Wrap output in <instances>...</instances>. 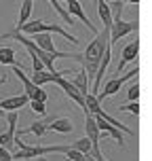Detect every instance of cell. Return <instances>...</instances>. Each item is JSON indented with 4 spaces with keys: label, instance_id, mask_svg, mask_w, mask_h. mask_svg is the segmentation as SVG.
Instances as JSON below:
<instances>
[{
    "label": "cell",
    "instance_id": "5b68a950",
    "mask_svg": "<svg viewBox=\"0 0 152 161\" xmlns=\"http://www.w3.org/2000/svg\"><path fill=\"white\" fill-rule=\"evenodd\" d=\"M139 21H123V19H114L110 25V45H116L120 38H125L127 34L137 32Z\"/></svg>",
    "mask_w": 152,
    "mask_h": 161
},
{
    "label": "cell",
    "instance_id": "6da1fadb",
    "mask_svg": "<svg viewBox=\"0 0 152 161\" xmlns=\"http://www.w3.org/2000/svg\"><path fill=\"white\" fill-rule=\"evenodd\" d=\"M108 42H110V28H104V30H102V32H97L95 38L87 45L85 53H80V55L72 53L70 59H76V62L82 66V70L87 72V76H95L97 64H99V59H102V55H104Z\"/></svg>",
    "mask_w": 152,
    "mask_h": 161
},
{
    "label": "cell",
    "instance_id": "52a82bcc",
    "mask_svg": "<svg viewBox=\"0 0 152 161\" xmlns=\"http://www.w3.org/2000/svg\"><path fill=\"white\" fill-rule=\"evenodd\" d=\"M66 11H68V15H70V17H78V19H80V21H82L85 25H87L91 32L97 34V28L93 25V21H91V19L85 15V8L80 7L78 0H70V2H66Z\"/></svg>",
    "mask_w": 152,
    "mask_h": 161
},
{
    "label": "cell",
    "instance_id": "8992f818",
    "mask_svg": "<svg viewBox=\"0 0 152 161\" xmlns=\"http://www.w3.org/2000/svg\"><path fill=\"white\" fill-rule=\"evenodd\" d=\"M55 85H59V87H61V91H64L66 96L70 97V100H74V104H78L80 108L85 110V96H80L78 89L74 87L70 80L64 79V76H55Z\"/></svg>",
    "mask_w": 152,
    "mask_h": 161
},
{
    "label": "cell",
    "instance_id": "5bb4252c",
    "mask_svg": "<svg viewBox=\"0 0 152 161\" xmlns=\"http://www.w3.org/2000/svg\"><path fill=\"white\" fill-rule=\"evenodd\" d=\"M32 7H34V0H21V8H19V17H17V25H24L30 21V15H32Z\"/></svg>",
    "mask_w": 152,
    "mask_h": 161
},
{
    "label": "cell",
    "instance_id": "d4e9b609",
    "mask_svg": "<svg viewBox=\"0 0 152 161\" xmlns=\"http://www.w3.org/2000/svg\"><path fill=\"white\" fill-rule=\"evenodd\" d=\"M66 2H70V0H66Z\"/></svg>",
    "mask_w": 152,
    "mask_h": 161
},
{
    "label": "cell",
    "instance_id": "7c38bea8",
    "mask_svg": "<svg viewBox=\"0 0 152 161\" xmlns=\"http://www.w3.org/2000/svg\"><path fill=\"white\" fill-rule=\"evenodd\" d=\"M47 129L51 131H57V134H72L74 131V123L68 117H59V119H53L47 125Z\"/></svg>",
    "mask_w": 152,
    "mask_h": 161
},
{
    "label": "cell",
    "instance_id": "603a6c76",
    "mask_svg": "<svg viewBox=\"0 0 152 161\" xmlns=\"http://www.w3.org/2000/svg\"><path fill=\"white\" fill-rule=\"evenodd\" d=\"M127 2H131V4H137V2H139V0H127Z\"/></svg>",
    "mask_w": 152,
    "mask_h": 161
},
{
    "label": "cell",
    "instance_id": "3957f363",
    "mask_svg": "<svg viewBox=\"0 0 152 161\" xmlns=\"http://www.w3.org/2000/svg\"><path fill=\"white\" fill-rule=\"evenodd\" d=\"M11 68H13V72H15L17 79L24 83V93L28 96V100H30V102H45V104H47V100H49L47 91H45L42 87H36L21 66H11Z\"/></svg>",
    "mask_w": 152,
    "mask_h": 161
},
{
    "label": "cell",
    "instance_id": "ba28073f",
    "mask_svg": "<svg viewBox=\"0 0 152 161\" xmlns=\"http://www.w3.org/2000/svg\"><path fill=\"white\" fill-rule=\"evenodd\" d=\"M137 53H139V40H131V42H127L125 47L120 49L118 72L125 68V64H129V62H135V59H137Z\"/></svg>",
    "mask_w": 152,
    "mask_h": 161
},
{
    "label": "cell",
    "instance_id": "ffe728a7",
    "mask_svg": "<svg viewBox=\"0 0 152 161\" xmlns=\"http://www.w3.org/2000/svg\"><path fill=\"white\" fill-rule=\"evenodd\" d=\"M28 104L32 106L34 113H38V114H45V113H47V106H45V102H28Z\"/></svg>",
    "mask_w": 152,
    "mask_h": 161
},
{
    "label": "cell",
    "instance_id": "7a4b0ae2",
    "mask_svg": "<svg viewBox=\"0 0 152 161\" xmlns=\"http://www.w3.org/2000/svg\"><path fill=\"white\" fill-rule=\"evenodd\" d=\"M15 32L19 34H25V36H34V34H59V36H64L70 45H78L80 40L74 36V34H70L66 28H61V25L57 24H42L40 19H36V21H28V24L19 25V28H15Z\"/></svg>",
    "mask_w": 152,
    "mask_h": 161
},
{
    "label": "cell",
    "instance_id": "484cf974",
    "mask_svg": "<svg viewBox=\"0 0 152 161\" xmlns=\"http://www.w3.org/2000/svg\"><path fill=\"white\" fill-rule=\"evenodd\" d=\"M66 161H70V159H66Z\"/></svg>",
    "mask_w": 152,
    "mask_h": 161
},
{
    "label": "cell",
    "instance_id": "cb8c5ba5",
    "mask_svg": "<svg viewBox=\"0 0 152 161\" xmlns=\"http://www.w3.org/2000/svg\"><path fill=\"white\" fill-rule=\"evenodd\" d=\"M32 161H47V159H45V157H40V159H32Z\"/></svg>",
    "mask_w": 152,
    "mask_h": 161
},
{
    "label": "cell",
    "instance_id": "44dd1931",
    "mask_svg": "<svg viewBox=\"0 0 152 161\" xmlns=\"http://www.w3.org/2000/svg\"><path fill=\"white\" fill-rule=\"evenodd\" d=\"M0 161H13V157H11V151L2 148V146H0Z\"/></svg>",
    "mask_w": 152,
    "mask_h": 161
},
{
    "label": "cell",
    "instance_id": "e0dca14e",
    "mask_svg": "<svg viewBox=\"0 0 152 161\" xmlns=\"http://www.w3.org/2000/svg\"><path fill=\"white\" fill-rule=\"evenodd\" d=\"M70 146H72L74 151H78L80 155H89L91 153V142H89V138H80V140L72 142Z\"/></svg>",
    "mask_w": 152,
    "mask_h": 161
},
{
    "label": "cell",
    "instance_id": "7402d4cb",
    "mask_svg": "<svg viewBox=\"0 0 152 161\" xmlns=\"http://www.w3.org/2000/svg\"><path fill=\"white\" fill-rule=\"evenodd\" d=\"M82 161H95V159H93L91 155H85V159H82Z\"/></svg>",
    "mask_w": 152,
    "mask_h": 161
},
{
    "label": "cell",
    "instance_id": "30bf717a",
    "mask_svg": "<svg viewBox=\"0 0 152 161\" xmlns=\"http://www.w3.org/2000/svg\"><path fill=\"white\" fill-rule=\"evenodd\" d=\"M66 74H70V70H61V72H57V74H51V72H47V70H40V72H32L30 80H32L36 87H42L45 83H55V76H66Z\"/></svg>",
    "mask_w": 152,
    "mask_h": 161
},
{
    "label": "cell",
    "instance_id": "9a60e30c",
    "mask_svg": "<svg viewBox=\"0 0 152 161\" xmlns=\"http://www.w3.org/2000/svg\"><path fill=\"white\" fill-rule=\"evenodd\" d=\"M47 131H49V129H47V123H42V121H34V123L30 125V127H25L24 131H21V134H17V136L21 138L24 134H32V136H38V138H42L45 134H47Z\"/></svg>",
    "mask_w": 152,
    "mask_h": 161
},
{
    "label": "cell",
    "instance_id": "9c48e42d",
    "mask_svg": "<svg viewBox=\"0 0 152 161\" xmlns=\"http://www.w3.org/2000/svg\"><path fill=\"white\" fill-rule=\"evenodd\" d=\"M28 102H30V100H28V96H25V93H19V96H11V97H7V100H2V102H0V113L4 114V110H7V113L19 110V108H24Z\"/></svg>",
    "mask_w": 152,
    "mask_h": 161
},
{
    "label": "cell",
    "instance_id": "d6986e66",
    "mask_svg": "<svg viewBox=\"0 0 152 161\" xmlns=\"http://www.w3.org/2000/svg\"><path fill=\"white\" fill-rule=\"evenodd\" d=\"M137 97H139V85L133 83V85L129 87V91H127V100L129 102H137Z\"/></svg>",
    "mask_w": 152,
    "mask_h": 161
},
{
    "label": "cell",
    "instance_id": "ac0fdd59",
    "mask_svg": "<svg viewBox=\"0 0 152 161\" xmlns=\"http://www.w3.org/2000/svg\"><path fill=\"white\" fill-rule=\"evenodd\" d=\"M118 110H120V113H125V110H127V113L139 114V104H137V102H129V104H120V106H118Z\"/></svg>",
    "mask_w": 152,
    "mask_h": 161
},
{
    "label": "cell",
    "instance_id": "2e32d148",
    "mask_svg": "<svg viewBox=\"0 0 152 161\" xmlns=\"http://www.w3.org/2000/svg\"><path fill=\"white\" fill-rule=\"evenodd\" d=\"M0 64H4V66H17L15 51H13L11 47H0Z\"/></svg>",
    "mask_w": 152,
    "mask_h": 161
},
{
    "label": "cell",
    "instance_id": "8fae6325",
    "mask_svg": "<svg viewBox=\"0 0 152 161\" xmlns=\"http://www.w3.org/2000/svg\"><path fill=\"white\" fill-rule=\"evenodd\" d=\"M93 117H95V114H93ZM95 123H97V129H99V131H106L108 136H112L114 140L118 142V146H125V138H123V131H118L116 127H112L110 123H106L102 117H95Z\"/></svg>",
    "mask_w": 152,
    "mask_h": 161
},
{
    "label": "cell",
    "instance_id": "4fadbf2b",
    "mask_svg": "<svg viewBox=\"0 0 152 161\" xmlns=\"http://www.w3.org/2000/svg\"><path fill=\"white\" fill-rule=\"evenodd\" d=\"M70 83H72L74 87L78 89L80 96H87V93H89V76H87V72H85V70L76 72L72 79H70Z\"/></svg>",
    "mask_w": 152,
    "mask_h": 161
},
{
    "label": "cell",
    "instance_id": "277c9868",
    "mask_svg": "<svg viewBox=\"0 0 152 161\" xmlns=\"http://www.w3.org/2000/svg\"><path fill=\"white\" fill-rule=\"evenodd\" d=\"M137 72H139V68L137 66H133L129 72H125V76H116V79H108L104 83V89H102V93H97V102L102 104V100H106V97H110V96H114V93H118V89L127 83L129 79H133V76H137Z\"/></svg>",
    "mask_w": 152,
    "mask_h": 161
}]
</instances>
